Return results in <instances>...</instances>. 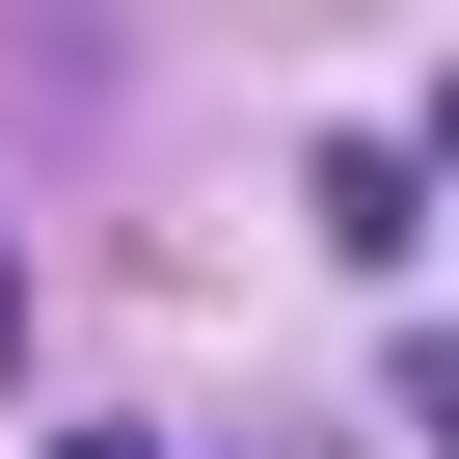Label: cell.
I'll list each match as a JSON object with an SVG mask.
<instances>
[{"label": "cell", "mask_w": 459, "mask_h": 459, "mask_svg": "<svg viewBox=\"0 0 459 459\" xmlns=\"http://www.w3.org/2000/svg\"><path fill=\"white\" fill-rule=\"evenodd\" d=\"M325 244H351V271L432 244V162H405V135H325Z\"/></svg>", "instance_id": "obj_1"}, {"label": "cell", "mask_w": 459, "mask_h": 459, "mask_svg": "<svg viewBox=\"0 0 459 459\" xmlns=\"http://www.w3.org/2000/svg\"><path fill=\"white\" fill-rule=\"evenodd\" d=\"M0 351H28V244H0Z\"/></svg>", "instance_id": "obj_2"}]
</instances>
